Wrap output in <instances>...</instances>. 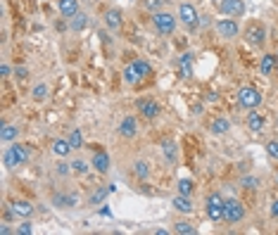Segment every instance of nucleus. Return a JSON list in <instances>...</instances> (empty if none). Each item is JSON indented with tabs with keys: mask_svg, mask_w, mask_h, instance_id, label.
<instances>
[{
	"mask_svg": "<svg viewBox=\"0 0 278 235\" xmlns=\"http://www.w3.org/2000/svg\"><path fill=\"white\" fill-rule=\"evenodd\" d=\"M259 67H262V74H271V71L276 69V57H274V55H264V57H262V64H259Z\"/></svg>",
	"mask_w": 278,
	"mask_h": 235,
	"instance_id": "nucleus-25",
	"label": "nucleus"
},
{
	"mask_svg": "<svg viewBox=\"0 0 278 235\" xmlns=\"http://www.w3.org/2000/svg\"><path fill=\"white\" fill-rule=\"evenodd\" d=\"M224 197L219 193H212L207 197V216L212 219V221H221L224 219Z\"/></svg>",
	"mask_w": 278,
	"mask_h": 235,
	"instance_id": "nucleus-7",
	"label": "nucleus"
},
{
	"mask_svg": "<svg viewBox=\"0 0 278 235\" xmlns=\"http://www.w3.org/2000/svg\"><path fill=\"white\" fill-rule=\"evenodd\" d=\"M136 131H138V121H136V117H124L119 124V133L124 138H133L136 136Z\"/></svg>",
	"mask_w": 278,
	"mask_h": 235,
	"instance_id": "nucleus-12",
	"label": "nucleus"
},
{
	"mask_svg": "<svg viewBox=\"0 0 278 235\" xmlns=\"http://www.w3.org/2000/svg\"><path fill=\"white\" fill-rule=\"evenodd\" d=\"M174 207L178 209V211H181V214H190V211H193V202H190V195H176V197H174Z\"/></svg>",
	"mask_w": 278,
	"mask_h": 235,
	"instance_id": "nucleus-18",
	"label": "nucleus"
},
{
	"mask_svg": "<svg viewBox=\"0 0 278 235\" xmlns=\"http://www.w3.org/2000/svg\"><path fill=\"white\" fill-rule=\"evenodd\" d=\"M245 219V207L240 205L238 200H226L224 202V221L226 223H238Z\"/></svg>",
	"mask_w": 278,
	"mask_h": 235,
	"instance_id": "nucleus-6",
	"label": "nucleus"
},
{
	"mask_svg": "<svg viewBox=\"0 0 278 235\" xmlns=\"http://www.w3.org/2000/svg\"><path fill=\"white\" fill-rule=\"evenodd\" d=\"M178 71H181V79H190L193 76V57L190 53H183L178 59Z\"/></svg>",
	"mask_w": 278,
	"mask_h": 235,
	"instance_id": "nucleus-15",
	"label": "nucleus"
},
{
	"mask_svg": "<svg viewBox=\"0 0 278 235\" xmlns=\"http://www.w3.org/2000/svg\"><path fill=\"white\" fill-rule=\"evenodd\" d=\"M17 136H19V128H17L14 124H5V126H2L0 138L5 140V143H12V140H17Z\"/></svg>",
	"mask_w": 278,
	"mask_h": 235,
	"instance_id": "nucleus-22",
	"label": "nucleus"
},
{
	"mask_svg": "<svg viewBox=\"0 0 278 235\" xmlns=\"http://www.w3.org/2000/svg\"><path fill=\"white\" fill-rule=\"evenodd\" d=\"M12 214L14 216H22V219H29V216L34 214V205L27 202V200H17L12 205Z\"/></svg>",
	"mask_w": 278,
	"mask_h": 235,
	"instance_id": "nucleus-14",
	"label": "nucleus"
},
{
	"mask_svg": "<svg viewBox=\"0 0 278 235\" xmlns=\"http://www.w3.org/2000/svg\"><path fill=\"white\" fill-rule=\"evenodd\" d=\"M138 110H140V114H143V119L152 121V119H157L159 105L155 102V100H140V102H138Z\"/></svg>",
	"mask_w": 278,
	"mask_h": 235,
	"instance_id": "nucleus-10",
	"label": "nucleus"
},
{
	"mask_svg": "<svg viewBox=\"0 0 278 235\" xmlns=\"http://www.w3.org/2000/svg\"><path fill=\"white\" fill-rule=\"evenodd\" d=\"M178 193L181 195H190L193 193V180H178Z\"/></svg>",
	"mask_w": 278,
	"mask_h": 235,
	"instance_id": "nucleus-32",
	"label": "nucleus"
},
{
	"mask_svg": "<svg viewBox=\"0 0 278 235\" xmlns=\"http://www.w3.org/2000/svg\"><path fill=\"white\" fill-rule=\"evenodd\" d=\"M238 102H240V107H245V110H254L262 102V93L254 86H243L238 90Z\"/></svg>",
	"mask_w": 278,
	"mask_h": 235,
	"instance_id": "nucleus-3",
	"label": "nucleus"
},
{
	"mask_svg": "<svg viewBox=\"0 0 278 235\" xmlns=\"http://www.w3.org/2000/svg\"><path fill=\"white\" fill-rule=\"evenodd\" d=\"M243 185H250V188H257V178H245Z\"/></svg>",
	"mask_w": 278,
	"mask_h": 235,
	"instance_id": "nucleus-38",
	"label": "nucleus"
},
{
	"mask_svg": "<svg viewBox=\"0 0 278 235\" xmlns=\"http://www.w3.org/2000/svg\"><path fill=\"white\" fill-rule=\"evenodd\" d=\"M114 190H117V185H112V183H109V185H103V188H98V190L91 195V200H88V202H91V207L103 205V202L107 200V195H112Z\"/></svg>",
	"mask_w": 278,
	"mask_h": 235,
	"instance_id": "nucleus-11",
	"label": "nucleus"
},
{
	"mask_svg": "<svg viewBox=\"0 0 278 235\" xmlns=\"http://www.w3.org/2000/svg\"><path fill=\"white\" fill-rule=\"evenodd\" d=\"M69 169H71V166L60 164V166H57V174H60V176H67V174H69Z\"/></svg>",
	"mask_w": 278,
	"mask_h": 235,
	"instance_id": "nucleus-37",
	"label": "nucleus"
},
{
	"mask_svg": "<svg viewBox=\"0 0 278 235\" xmlns=\"http://www.w3.org/2000/svg\"><path fill=\"white\" fill-rule=\"evenodd\" d=\"M266 152H269L271 159H278V140H269L266 143Z\"/></svg>",
	"mask_w": 278,
	"mask_h": 235,
	"instance_id": "nucleus-34",
	"label": "nucleus"
},
{
	"mask_svg": "<svg viewBox=\"0 0 278 235\" xmlns=\"http://www.w3.org/2000/svg\"><path fill=\"white\" fill-rule=\"evenodd\" d=\"M209 131H212L214 136H224V133L231 131V121H228L226 117H216L212 121V126H209Z\"/></svg>",
	"mask_w": 278,
	"mask_h": 235,
	"instance_id": "nucleus-16",
	"label": "nucleus"
},
{
	"mask_svg": "<svg viewBox=\"0 0 278 235\" xmlns=\"http://www.w3.org/2000/svg\"><path fill=\"white\" fill-rule=\"evenodd\" d=\"M176 19L178 17H174L172 12H155L152 14V24L157 29L162 36H172L174 31H176Z\"/></svg>",
	"mask_w": 278,
	"mask_h": 235,
	"instance_id": "nucleus-2",
	"label": "nucleus"
},
{
	"mask_svg": "<svg viewBox=\"0 0 278 235\" xmlns=\"http://www.w3.org/2000/svg\"><path fill=\"white\" fill-rule=\"evenodd\" d=\"M133 64H136V69L140 74V79H145V76L152 74V67H150V62H145V59H133Z\"/></svg>",
	"mask_w": 278,
	"mask_h": 235,
	"instance_id": "nucleus-27",
	"label": "nucleus"
},
{
	"mask_svg": "<svg viewBox=\"0 0 278 235\" xmlns=\"http://www.w3.org/2000/svg\"><path fill=\"white\" fill-rule=\"evenodd\" d=\"M93 169L100 171V174H107V171H109V154H107L105 150H98V152L93 154Z\"/></svg>",
	"mask_w": 278,
	"mask_h": 235,
	"instance_id": "nucleus-13",
	"label": "nucleus"
},
{
	"mask_svg": "<svg viewBox=\"0 0 278 235\" xmlns=\"http://www.w3.org/2000/svg\"><path fill=\"white\" fill-rule=\"evenodd\" d=\"M216 31H219V36H224V38H236L240 27L231 19V17H226V19H219V22H216Z\"/></svg>",
	"mask_w": 278,
	"mask_h": 235,
	"instance_id": "nucleus-9",
	"label": "nucleus"
},
{
	"mask_svg": "<svg viewBox=\"0 0 278 235\" xmlns=\"http://www.w3.org/2000/svg\"><path fill=\"white\" fill-rule=\"evenodd\" d=\"M17 233L19 235H31L34 233V228H31V223H22V226L17 228Z\"/></svg>",
	"mask_w": 278,
	"mask_h": 235,
	"instance_id": "nucleus-35",
	"label": "nucleus"
},
{
	"mask_svg": "<svg viewBox=\"0 0 278 235\" xmlns=\"http://www.w3.org/2000/svg\"><path fill=\"white\" fill-rule=\"evenodd\" d=\"M57 7H60V12L65 14V17H74V14L79 12V0H60L57 2Z\"/></svg>",
	"mask_w": 278,
	"mask_h": 235,
	"instance_id": "nucleus-19",
	"label": "nucleus"
},
{
	"mask_svg": "<svg viewBox=\"0 0 278 235\" xmlns=\"http://www.w3.org/2000/svg\"><path fill=\"white\" fill-rule=\"evenodd\" d=\"M124 81L131 83V86L140 81V74H138V69H136V64H133V62L126 67V69H124Z\"/></svg>",
	"mask_w": 278,
	"mask_h": 235,
	"instance_id": "nucleus-24",
	"label": "nucleus"
},
{
	"mask_svg": "<svg viewBox=\"0 0 278 235\" xmlns=\"http://www.w3.org/2000/svg\"><path fill=\"white\" fill-rule=\"evenodd\" d=\"M133 174H136L140 180H145L147 176H150V166H147L145 162H136V166H133Z\"/></svg>",
	"mask_w": 278,
	"mask_h": 235,
	"instance_id": "nucleus-28",
	"label": "nucleus"
},
{
	"mask_svg": "<svg viewBox=\"0 0 278 235\" xmlns=\"http://www.w3.org/2000/svg\"><path fill=\"white\" fill-rule=\"evenodd\" d=\"M159 2H162V0H145V7L147 10H157Z\"/></svg>",
	"mask_w": 278,
	"mask_h": 235,
	"instance_id": "nucleus-36",
	"label": "nucleus"
},
{
	"mask_svg": "<svg viewBox=\"0 0 278 235\" xmlns=\"http://www.w3.org/2000/svg\"><path fill=\"white\" fill-rule=\"evenodd\" d=\"M45 95H48V86H45V83H38V86L34 88V100H43Z\"/></svg>",
	"mask_w": 278,
	"mask_h": 235,
	"instance_id": "nucleus-33",
	"label": "nucleus"
},
{
	"mask_svg": "<svg viewBox=\"0 0 278 235\" xmlns=\"http://www.w3.org/2000/svg\"><path fill=\"white\" fill-rule=\"evenodd\" d=\"M216 7L226 17H243L245 14V2L243 0H216Z\"/></svg>",
	"mask_w": 278,
	"mask_h": 235,
	"instance_id": "nucleus-8",
	"label": "nucleus"
},
{
	"mask_svg": "<svg viewBox=\"0 0 278 235\" xmlns=\"http://www.w3.org/2000/svg\"><path fill=\"white\" fill-rule=\"evenodd\" d=\"M162 154H164L167 162H176V145H174L172 140H164L162 143Z\"/></svg>",
	"mask_w": 278,
	"mask_h": 235,
	"instance_id": "nucleus-23",
	"label": "nucleus"
},
{
	"mask_svg": "<svg viewBox=\"0 0 278 235\" xmlns=\"http://www.w3.org/2000/svg\"><path fill=\"white\" fill-rule=\"evenodd\" d=\"M245 41L250 43V45H254V48L264 45V41H266L264 24H259V22H250V24L245 27Z\"/></svg>",
	"mask_w": 278,
	"mask_h": 235,
	"instance_id": "nucleus-5",
	"label": "nucleus"
},
{
	"mask_svg": "<svg viewBox=\"0 0 278 235\" xmlns=\"http://www.w3.org/2000/svg\"><path fill=\"white\" fill-rule=\"evenodd\" d=\"M71 171L79 174V176H83V174H88V164L81 162V159H74V162H71Z\"/></svg>",
	"mask_w": 278,
	"mask_h": 235,
	"instance_id": "nucleus-31",
	"label": "nucleus"
},
{
	"mask_svg": "<svg viewBox=\"0 0 278 235\" xmlns=\"http://www.w3.org/2000/svg\"><path fill=\"white\" fill-rule=\"evenodd\" d=\"M174 231H176L178 235H195V226L188 223V221H178L176 226H174Z\"/></svg>",
	"mask_w": 278,
	"mask_h": 235,
	"instance_id": "nucleus-26",
	"label": "nucleus"
},
{
	"mask_svg": "<svg viewBox=\"0 0 278 235\" xmlns=\"http://www.w3.org/2000/svg\"><path fill=\"white\" fill-rule=\"evenodd\" d=\"M27 159H29V147L27 145H17V143H14L12 147H7L5 157H2V162H5L7 169H17V166L24 164Z\"/></svg>",
	"mask_w": 278,
	"mask_h": 235,
	"instance_id": "nucleus-1",
	"label": "nucleus"
},
{
	"mask_svg": "<svg viewBox=\"0 0 278 235\" xmlns=\"http://www.w3.org/2000/svg\"><path fill=\"white\" fill-rule=\"evenodd\" d=\"M27 74H29V71L24 69V67H19V69H17V76H19V79H27Z\"/></svg>",
	"mask_w": 278,
	"mask_h": 235,
	"instance_id": "nucleus-41",
	"label": "nucleus"
},
{
	"mask_svg": "<svg viewBox=\"0 0 278 235\" xmlns=\"http://www.w3.org/2000/svg\"><path fill=\"white\" fill-rule=\"evenodd\" d=\"M86 24H88V17H86L83 12H76L74 17H71V29H76V31H79V29H83Z\"/></svg>",
	"mask_w": 278,
	"mask_h": 235,
	"instance_id": "nucleus-30",
	"label": "nucleus"
},
{
	"mask_svg": "<svg viewBox=\"0 0 278 235\" xmlns=\"http://www.w3.org/2000/svg\"><path fill=\"white\" fill-rule=\"evenodd\" d=\"M276 180H278V174H276Z\"/></svg>",
	"mask_w": 278,
	"mask_h": 235,
	"instance_id": "nucleus-42",
	"label": "nucleus"
},
{
	"mask_svg": "<svg viewBox=\"0 0 278 235\" xmlns=\"http://www.w3.org/2000/svg\"><path fill=\"white\" fill-rule=\"evenodd\" d=\"M247 126H250L252 133H262L264 131V117L259 112H250L247 114Z\"/></svg>",
	"mask_w": 278,
	"mask_h": 235,
	"instance_id": "nucleus-17",
	"label": "nucleus"
},
{
	"mask_svg": "<svg viewBox=\"0 0 278 235\" xmlns=\"http://www.w3.org/2000/svg\"><path fill=\"white\" fill-rule=\"evenodd\" d=\"M71 150H74V147L69 145V140L67 138H57L53 143V154H57V157H67Z\"/></svg>",
	"mask_w": 278,
	"mask_h": 235,
	"instance_id": "nucleus-20",
	"label": "nucleus"
},
{
	"mask_svg": "<svg viewBox=\"0 0 278 235\" xmlns=\"http://www.w3.org/2000/svg\"><path fill=\"white\" fill-rule=\"evenodd\" d=\"M0 74H2V76H10V67H7V64H0Z\"/></svg>",
	"mask_w": 278,
	"mask_h": 235,
	"instance_id": "nucleus-40",
	"label": "nucleus"
},
{
	"mask_svg": "<svg viewBox=\"0 0 278 235\" xmlns=\"http://www.w3.org/2000/svg\"><path fill=\"white\" fill-rule=\"evenodd\" d=\"M176 17H178V22L188 29H195L200 24V14H198V10H195V5H190V2H181Z\"/></svg>",
	"mask_w": 278,
	"mask_h": 235,
	"instance_id": "nucleus-4",
	"label": "nucleus"
},
{
	"mask_svg": "<svg viewBox=\"0 0 278 235\" xmlns=\"http://www.w3.org/2000/svg\"><path fill=\"white\" fill-rule=\"evenodd\" d=\"M105 24L112 29V31H119V27H121L119 10H107V12H105Z\"/></svg>",
	"mask_w": 278,
	"mask_h": 235,
	"instance_id": "nucleus-21",
	"label": "nucleus"
},
{
	"mask_svg": "<svg viewBox=\"0 0 278 235\" xmlns=\"http://www.w3.org/2000/svg\"><path fill=\"white\" fill-rule=\"evenodd\" d=\"M271 216H274V219H278V200L274 202V205H271Z\"/></svg>",
	"mask_w": 278,
	"mask_h": 235,
	"instance_id": "nucleus-39",
	"label": "nucleus"
},
{
	"mask_svg": "<svg viewBox=\"0 0 278 235\" xmlns=\"http://www.w3.org/2000/svg\"><path fill=\"white\" fill-rule=\"evenodd\" d=\"M67 140H69V145L74 147V150H79L81 145H83V138H81V131H69V136H67Z\"/></svg>",
	"mask_w": 278,
	"mask_h": 235,
	"instance_id": "nucleus-29",
	"label": "nucleus"
}]
</instances>
